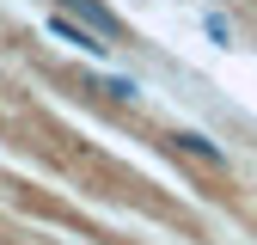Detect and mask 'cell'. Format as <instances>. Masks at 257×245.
<instances>
[{"label":"cell","mask_w":257,"mask_h":245,"mask_svg":"<svg viewBox=\"0 0 257 245\" xmlns=\"http://www.w3.org/2000/svg\"><path fill=\"white\" fill-rule=\"evenodd\" d=\"M61 7H68V13H80V19H92L104 43H110V37H122V25H116V19H110L104 7H98V0H61Z\"/></svg>","instance_id":"6da1fadb"},{"label":"cell","mask_w":257,"mask_h":245,"mask_svg":"<svg viewBox=\"0 0 257 245\" xmlns=\"http://www.w3.org/2000/svg\"><path fill=\"white\" fill-rule=\"evenodd\" d=\"M49 31H55V37H61V43H74V49H92V55H98V49H110L104 37H92V31H80V25H68V19H61V13L49 19Z\"/></svg>","instance_id":"7a4b0ae2"}]
</instances>
